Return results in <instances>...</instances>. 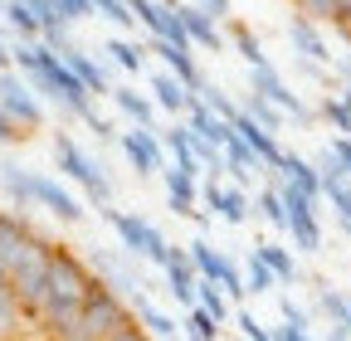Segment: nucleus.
<instances>
[{
    "mask_svg": "<svg viewBox=\"0 0 351 341\" xmlns=\"http://www.w3.org/2000/svg\"><path fill=\"white\" fill-rule=\"evenodd\" d=\"M181 25H186V34H195V39H205V45H215V29H210V15H205V10H181Z\"/></svg>",
    "mask_w": 351,
    "mask_h": 341,
    "instance_id": "obj_1",
    "label": "nucleus"
},
{
    "mask_svg": "<svg viewBox=\"0 0 351 341\" xmlns=\"http://www.w3.org/2000/svg\"><path fill=\"white\" fill-rule=\"evenodd\" d=\"M298 5L313 15V20H337V10H341V0H298Z\"/></svg>",
    "mask_w": 351,
    "mask_h": 341,
    "instance_id": "obj_2",
    "label": "nucleus"
},
{
    "mask_svg": "<svg viewBox=\"0 0 351 341\" xmlns=\"http://www.w3.org/2000/svg\"><path fill=\"white\" fill-rule=\"evenodd\" d=\"M0 98H5L20 117H34V108H29V98H25V88H20V83H5V88H0Z\"/></svg>",
    "mask_w": 351,
    "mask_h": 341,
    "instance_id": "obj_3",
    "label": "nucleus"
},
{
    "mask_svg": "<svg viewBox=\"0 0 351 341\" xmlns=\"http://www.w3.org/2000/svg\"><path fill=\"white\" fill-rule=\"evenodd\" d=\"M49 5H54V15H59V20H78V15L93 10V0H49Z\"/></svg>",
    "mask_w": 351,
    "mask_h": 341,
    "instance_id": "obj_4",
    "label": "nucleus"
},
{
    "mask_svg": "<svg viewBox=\"0 0 351 341\" xmlns=\"http://www.w3.org/2000/svg\"><path fill=\"white\" fill-rule=\"evenodd\" d=\"M108 341H147V331H142L137 322H127V327H122V331H112Z\"/></svg>",
    "mask_w": 351,
    "mask_h": 341,
    "instance_id": "obj_5",
    "label": "nucleus"
}]
</instances>
